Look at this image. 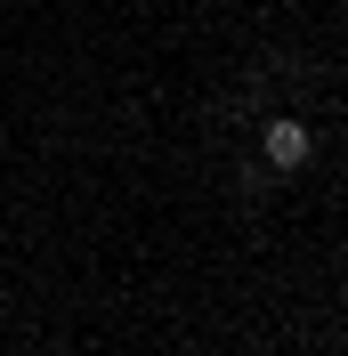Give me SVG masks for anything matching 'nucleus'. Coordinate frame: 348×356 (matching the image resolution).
<instances>
[{"label": "nucleus", "mask_w": 348, "mask_h": 356, "mask_svg": "<svg viewBox=\"0 0 348 356\" xmlns=\"http://www.w3.org/2000/svg\"><path fill=\"white\" fill-rule=\"evenodd\" d=\"M308 154H316V138H308V122H267V170H308Z\"/></svg>", "instance_id": "1"}]
</instances>
